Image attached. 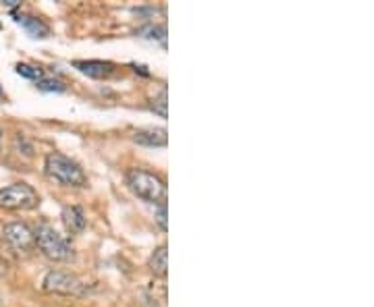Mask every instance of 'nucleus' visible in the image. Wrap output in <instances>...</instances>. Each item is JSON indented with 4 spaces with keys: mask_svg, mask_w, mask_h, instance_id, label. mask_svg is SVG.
<instances>
[{
    "mask_svg": "<svg viewBox=\"0 0 374 307\" xmlns=\"http://www.w3.org/2000/svg\"><path fill=\"white\" fill-rule=\"evenodd\" d=\"M44 171L46 175L65 185V187H86L88 185V176L84 173V169L71 160L69 156L60 154V152H50L44 160Z\"/></svg>",
    "mask_w": 374,
    "mask_h": 307,
    "instance_id": "2",
    "label": "nucleus"
},
{
    "mask_svg": "<svg viewBox=\"0 0 374 307\" xmlns=\"http://www.w3.org/2000/svg\"><path fill=\"white\" fill-rule=\"evenodd\" d=\"M15 71H17V75H21V77H25V79H32V81H40V79H44V71L40 69V67H34V65H27V63H19L17 67H15Z\"/></svg>",
    "mask_w": 374,
    "mask_h": 307,
    "instance_id": "13",
    "label": "nucleus"
},
{
    "mask_svg": "<svg viewBox=\"0 0 374 307\" xmlns=\"http://www.w3.org/2000/svg\"><path fill=\"white\" fill-rule=\"evenodd\" d=\"M156 224H158L162 230L169 228V224H167V204H160V206H158V212H156Z\"/></svg>",
    "mask_w": 374,
    "mask_h": 307,
    "instance_id": "16",
    "label": "nucleus"
},
{
    "mask_svg": "<svg viewBox=\"0 0 374 307\" xmlns=\"http://www.w3.org/2000/svg\"><path fill=\"white\" fill-rule=\"evenodd\" d=\"M134 141L146 148H165L169 137H167L165 127H150V129H140L134 133Z\"/></svg>",
    "mask_w": 374,
    "mask_h": 307,
    "instance_id": "9",
    "label": "nucleus"
},
{
    "mask_svg": "<svg viewBox=\"0 0 374 307\" xmlns=\"http://www.w3.org/2000/svg\"><path fill=\"white\" fill-rule=\"evenodd\" d=\"M13 17H15V21H17L32 38H48L50 27H48L42 19L32 17V15H23V13H13Z\"/></svg>",
    "mask_w": 374,
    "mask_h": 307,
    "instance_id": "10",
    "label": "nucleus"
},
{
    "mask_svg": "<svg viewBox=\"0 0 374 307\" xmlns=\"http://www.w3.org/2000/svg\"><path fill=\"white\" fill-rule=\"evenodd\" d=\"M127 187L134 191V195H138L140 200L148 204H167V183L165 178L156 173L143 171V169H131L127 176Z\"/></svg>",
    "mask_w": 374,
    "mask_h": 307,
    "instance_id": "1",
    "label": "nucleus"
},
{
    "mask_svg": "<svg viewBox=\"0 0 374 307\" xmlns=\"http://www.w3.org/2000/svg\"><path fill=\"white\" fill-rule=\"evenodd\" d=\"M2 237L17 252H30L36 245L34 230L25 222H8V224H4Z\"/></svg>",
    "mask_w": 374,
    "mask_h": 307,
    "instance_id": "6",
    "label": "nucleus"
},
{
    "mask_svg": "<svg viewBox=\"0 0 374 307\" xmlns=\"http://www.w3.org/2000/svg\"><path fill=\"white\" fill-rule=\"evenodd\" d=\"M46 293H56V295H71V297H79L86 295L88 287L82 278H77L75 274L69 272H60V270H52L44 276L42 282Z\"/></svg>",
    "mask_w": 374,
    "mask_h": 307,
    "instance_id": "5",
    "label": "nucleus"
},
{
    "mask_svg": "<svg viewBox=\"0 0 374 307\" xmlns=\"http://www.w3.org/2000/svg\"><path fill=\"white\" fill-rule=\"evenodd\" d=\"M60 218H63L65 228L69 233H73V235L84 233L86 226H88V218H86V214H84V210L79 206H67V208H63Z\"/></svg>",
    "mask_w": 374,
    "mask_h": 307,
    "instance_id": "8",
    "label": "nucleus"
},
{
    "mask_svg": "<svg viewBox=\"0 0 374 307\" xmlns=\"http://www.w3.org/2000/svg\"><path fill=\"white\" fill-rule=\"evenodd\" d=\"M38 89H42V91H56V93H60V91H65V89H67V86H65L60 79L44 77V79H40V81H38Z\"/></svg>",
    "mask_w": 374,
    "mask_h": 307,
    "instance_id": "14",
    "label": "nucleus"
},
{
    "mask_svg": "<svg viewBox=\"0 0 374 307\" xmlns=\"http://www.w3.org/2000/svg\"><path fill=\"white\" fill-rule=\"evenodd\" d=\"M73 67L92 79H106L115 73V65L108 60H75Z\"/></svg>",
    "mask_w": 374,
    "mask_h": 307,
    "instance_id": "7",
    "label": "nucleus"
},
{
    "mask_svg": "<svg viewBox=\"0 0 374 307\" xmlns=\"http://www.w3.org/2000/svg\"><path fill=\"white\" fill-rule=\"evenodd\" d=\"M0 135H2V131H0Z\"/></svg>",
    "mask_w": 374,
    "mask_h": 307,
    "instance_id": "19",
    "label": "nucleus"
},
{
    "mask_svg": "<svg viewBox=\"0 0 374 307\" xmlns=\"http://www.w3.org/2000/svg\"><path fill=\"white\" fill-rule=\"evenodd\" d=\"M138 34H140L141 38H146V40H156V42H160L162 46H167V27L165 25L148 23V25H143V27L138 30Z\"/></svg>",
    "mask_w": 374,
    "mask_h": 307,
    "instance_id": "12",
    "label": "nucleus"
},
{
    "mask_svg": "<svg viewBox=\"0 0 374 307\" xmlns=\"http://www.w3.org/2000/svg\"><path fill=\"white\" fill-rule=\"evenodd\" d=\"M0 98H2V86H0Z\"/></svg>",
    "mask_w": 374,
    "mask_h": 307,
    "instance_id": "18",
    "label": "nucleus"
},
{
    "mask_svg": "<svg viewBox=\"0 0 374 307\" xmlns=\"http://www.w3.org/2000/svg\"><path fill=\"white\" fill-rule=\"evenodd\" d=\"M34 237H36V245L40 247V252L46 256L48 260H54V262H71L73 260V247L71 243L46 222L38 224L36 230H34Z\"/></svg>",
    "mask_w": 374,
    "mask_h": 307,
    "instance_id": "3",
    "label": "nucleus"
},
{
    "mask_svg": "<svg viewBox=\"0 0 374 307\" xmlns=\"http://www.w3.org/2000/svg\"><path fill=\"white\" fill-rule=\"evenodd\" d=\"M150 270L156 274V276H167V268H169V252H167V245H160L154 249V254L150 256Z\"/></svg>",
    "mask_w": 374,
    "mask_h": 307,
    "instance_id": "11",
    "label": "nucleus"
},
{
    "mask_svg": "<svg viewBox=\"0 0 374 307\" xmlns=\"http://www.w3.org/2000/svg\"><path fill=\"white\" fill-rule=\"evenodd\" d=\"M40 204L38 191L27 183H13L0 189V208L8 212L34 210Z\"/></svg>",
    "mask_w": 374,
    "mask_h": 307,
    "instance_id": "4",
    "label": "nucleus"
},
{
    "mask_svg": "<svg viewBox=\"0 0 374 307\" xmlns=\"http://www.w3.org/2000/svg\"><path fill=\"white\" fill-rule=\"evenodd\" d=\"M150 110H154L156 115H160L162 119H167V91H162L158 100L150 102Z\"/></svg>",
    "mask_w": 374,
    "mask_h": 307,
    "instance_id": "15",
    "label": "nucleus"
},
{
    "mask_svg": "<svg viewBox=\"0 0 374 307\" xmlns=\"http://www.w3.org/2000/svg\"><path fill=\"white\" fill-rule=\"evenodd\" d=\"M4 272H6V263L0 260V276H4Z\"/></svg>",
    "mask_w": 374,
    "mask_h": 307,
    "instance_id": "17",
    "label": "nucleus"
}]
</instances>
